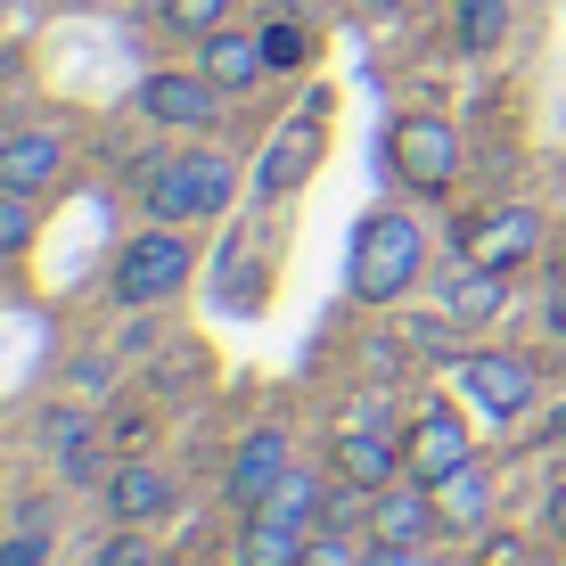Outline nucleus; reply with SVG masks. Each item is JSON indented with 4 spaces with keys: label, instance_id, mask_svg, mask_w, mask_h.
Here are the masks:
<instances>
[{
    "label": "nucleus",
    "instance_id": "1",
    "mask_svg": "<svg viewBox=\"0 0 566 566\" xmlns=\"http://www.w3.org/2000/svg\"><path fill=\"white\" fill-rule=\"evenodd\" d=\"M419 271H427V230L411 222V213H395V206L361 213L354 263H345V287H354L361 304H402V296L419 287Z\"/></svg>",
    "mask_w": 566,
    "mask_h": 566
},
{
    "label": "nucleus",
    "instance_id": "2",
    "mask_svg": "<svg viewBox=\"0 0 566 566\" xmlns=\"http://www.w3.org/2000/svg\"><path fill=\"white\" fill-rule=\"evenodd\" d=\"M230 198H239V156L222 148H181L165 156V165L148 172V213L156 222H206V213H230Z\"/></svg>",
    "mask_w": 566,
    "mask_h": 566
},
{
    "label": "nucleus",
    "instance_id": "3",
    "mask_svg": "<svg viewBox=\"0 0 566 566\" xmlns=\"http://www.w3.org/2000/svg\"><path fill=\"white\" fill-rule=\"evenodd\" d=\"M189 271H198V247H189L181 222H148L140 239H124V255H115V304L148 312L165 296H181Z\"/></svg>",
    "mask_w": 566,
    "mask_h": 566
},
{
    "label": "nucleus",
    "instance_id": "4",
    "mask_svg": "<svg viewBox=\"0 0 566 566\" xmlns=\"http://www.w3.org/2000/svg\"><path fill=\"white\" fill-rule=\"evenodd\" d=\"M386 156H395V181L419 189V198H443V189L460 181V132L443 124V115H395Z\"/></svg>",
    "mask_w": 566,
    "mask_h": 566
},
{
    "label": "nucleus",
    "instance_id": "5",
    "mask_svg": "<svg viewBox=\"0 0 566 566\" xmlns=\"http://www.w3.org/2000/svg\"><path fill=\"white\" fill-rule=\"evenodd\" d=\"M222 99H230V91L213 83L206 66H156L140 83V115L165 124V132H213V124H222Z\"/></svg>",
    "mask_w": 566,
    "mask_h": 566
},
{
    "label": "nucleus",
    "instance_id": "6",
    "mask_svg": "<svg viewBox=\"0 0 566 566\" xmlns=\"http://www.w3.org/2000/svg\"><path fill=\"white\" fill-rule=\"evenodd\" d=\"M452 378H460L468 411L493 419V427H510V419L534 411V369H525L517 354H460V361H452Z\"/></svg>",
    "mask_w": 566,
    "mask_h": 566
},
{
    "label": "nucleus",
    "instance_id": "7",
    "mask_svg": "<svg viewBox=\"0 0 566 566\" xmlns=\"http://www.w3.org/2000/svg\"><path fill=\"white\" fill-rule=\"evenodd\" d=\"M296 468V443H287V427H247L239 443H230V468H222V501L230 510H263L271 484Z\"/></svg>",
    "mask_w": 566,
    "mask_h": 566
},
{
    "label": "nucleus",
    "instance_id": "8",
    "mask_svg": "<svg viewBox=\"0 0 566 566\" xmlns=\"http://www.w3.org/2000/svg\"><path fill=\"white\" fill-rule=\"evenodd\" d=\"M402 460H411L419 484H443V476H460V468L476 460V427H468L452 402H427V419L402 436Z\"/></svg>",
    "mask_w": 566,
    "mask_h": 566
},
{
    "label": "nucleus",
    "instance_id": "9",
    "mask_svg": "<svg viewBox=\"0 0 566 566\" xmlns=\"http://www.w3.org/2000/svg\"><path fill=\"white\" fill-rule=\"evenodd\" d=\"M542 255V213L534 206H493L476 230H468V263H493V271H517Z\"/></svg>",
    "mask_w": 566,
    "mask_h": 566
},
{
    "label": "nucleus",
    "instance_id": "10",
    "mask_svg": "<svg viewBox=\"0 0 566 566\" xmlns=\"http://www.w3.org/2000/svg\"><path fill=\"white\" fill-rule=\"evenodd\" d=\"M369 534H378V542H436V534H443V501H436V484L395 476V484L378 493V510H369Z\"/></svg>",
    "mask_w": 566,
    "mask_h": 566
},
{
    "label": "nucleus",
    "instance_id": "11",
    "mask_svg": "<svg viewBox=\"0 0 566 566\" xmlns=\"http://www.w3.org/2000/svg\"><path fill=\"white\" fill-rule=\"evenodd\" d=\"M66 172V140H57L50 124H25L0 140V189H17V198H42V189Z\"/></svg>",
    "mask_w": 566,
    "mask_h": 566
},
{
    "label": "nucleus",
    "instance_id": "12",
    "mask_svg": "<svg viewBox=\"0 0 566 566\" xmlns=\"http://www.w3.org/2000/svg\"><path fill=\"white\" fill-rule=\"evenodd\" d=\"M107 517H115V525H156V517H172V476H165L156 460L107 468Z\"/></svg>",
    "mask_w": 566,
    "mask_h": 566
},
{
    "label": "nucleus",
    "instance_id": "13",
    "mask_svg": "<svg viewBox=\"0 0 566 566\" xmlns=\"http://www.w3.org/2000/svg\"><path fill=\"white\" fill-rule=\"evenodd\" d=\"M337 476H354V484H369V493H386L395 476H411V460H402V443L386 436L378 419H361V427H345V436H337Z\"/></svg>",
    "mask_w": 566,
    "mask_h": 566
},
{
    "label": "nucleus",
    "instance_id": "14",
    "mask_svg": "<svg viewBox=\"0 0 566 566\" xmlns=\"http://www.w3.org/2000/svg\"><path fill=\"white\" fill-rule=\"evenodd\" d=\"M443 312H452L460 328H493L501 312H510V271H493V263H460L452 280H443Z\"/></svg>",
    "mask_w": 566,
    "mask_h": 566
},
{
    "label": "nucleus",
    "instance_id": "15",
    "mask_svg": "<svg viewBox=\"0 0 566 566\" xmlns=\"http://www.w3.org/2000/svg\"><path fill=\"white\" fill-rule=\"evenodd\" d=\"M198 66L222 91H255L263 74H271V57H263V33H230L222 25V33H206V42H198Z\"/></svg>",
    "mask_w": 566,
    "mask_h": 566
},
{
    "label": "nucleus",
    "instance_id": "16",
    "mask_svg": "<svg viewBox=\"0 0 566 566\" xmlns=\"http://www.w3.org/2000/svg\"><path fill=\"white\" fill-rule=\"evenodd\" d=\"M50 443L66 484H99V419L91 411H50Z\"/></svg>",
    "mask_w": 566,
    "mask_h": 566
},
{
    "label": "nucleus",
    "instance_id": "17",
    "mask_svg": "<svg viewBox=\"0 0 566 566\" xmlns=\"http://www.w3.org/2000/svg\"><path fill=\"white\" fill-rule=\"evenodd\" d=\"M436 501H443V534H476L484 510H493V468L468 460L460 476H443V484H436Z\"/></svg>",
    "mask_w": 566,
    "mask_h": 566
},
{
    "label": "nucleus",
    "instance_id": "18",
    "mask_svg": "<svg viewBox=\"0 0 566 566\" xmlns=\"http://www.w3.org/2000/svg\"><path fill=\"white\" fill-rule=\"evenodd\" d=\"M304 542H312V525H280L255 510L239 525V566H304Z\"/></svg>",
    "mask_w": 566,
    "mask_h": 566
},
{
    "label": "nucleus",
    "instance_id": "19",
    "mask_svg": "<svg viewBox=\"0 0 566 566\" xmlns=\"http://www.w3.org/2000/svg\"><path fill=\"white\" fill-rule=\"evenodd\" d=\"M321 493H328V484L312 476V468H287V476L271 484L263 517H280V525H312V534H321ZM247 517H255V510H247Z\"/></svg>",
    "mask_w": 566,
    "mask_h": 566
},
{
    "label": "nucleus",
    "instance_id": "20",
    "mask_svg": "<svg viewBox=\"0 0 566 566\" xmlns=\"http://www.w3.org/2000/svg\"><path fill=\"white\" fill-rule=\"evenodd\" d=\"M304 156H312V124H280V140H271L263 172H255V198H287V181L304 172Z\"/></svg>",
    "mask_w": 566,
    "mask_h": 566
},
{
    "label": "nucleus",
    "instance_id": "21",
    "mask_svg": "<svg viewBox=\"0 0 566 566\" xmlns=\"http://www.w3.org/2000/svg\"><path fill=\"white\" fill-rule=\"evenodd\" d=\"M510 17H517V0H460V50L493 57L510 42Z\"/></svg>",
    "mask_w": 566,
    "mask_h": 566
},
{
    "label": "nucleus",
    "instance_id": "22",
    "mask_svg": "<svg viewBox=\"0 0 566 566\" xmlns=\"http://www.w3.org/2000/svg\"><path fill=\"white\" fill-rule=\"evenodd\" d=\"M165 25H172V33H198V42H206V33L230 25V0H165Z\"/></svg>",
    "mask_w": 566,
    "mask_h": 566
},
{
    "label": "nucleus",
    "instance_id": "23",
    "mask_svg": "<svg viewBox=\"0 0 566 566\" xmlns=\"http://www.w3.org/2000/svg\"><path fill=\"white\" fill-rule=\"evenodd\" d=\"M263 57H271V74H280V66H304V57H312V33L296 25V17H271V25H263Z\"/></svg>",
    "mask_w": 566,
    "mask_h": 566
},
{
    "label": "nucleus",
    "instance_id": "24",
    "mask_svg": "<svg viewBox=\"0 0 566 566\" xmlns=\"http://www.w3.org/2000/svg\"><path fill=\"white\" fill-rule=\"evenodd\" d=\"M25 247H33V198L0 189V255H25Z\"/></svg>",
    "mask_w": 566,
    "mask_h": 566
},
{
    "label": "nucleus",
    "instance_id": "25",
    "mask_svg": "<svg viewBox=\"0 0 566 566\" xmlns=\"http://www.w3.org/2000/svg\"><path fill=\"white\" fill-rule=\"evenodd\" d=\"M91 566H156V551H148V525H115V534L99 542V558Z\"/></svg>",
    "mask_w": 566,
    "mask_h": 566
},
{
    "label": "nucleus",
    "instance_id": "26",
    "mask_svg": "<svg viewBox=\"0 0 566 566\" xmlns=\"http://www.w3.org/2000/svg\"><path fill=\"white\" fill-rule=\"evenodd\" d=\"M369 558V542H354V534H312L304 542V566H361Z\"/></svg>",
    "mask_w": 566,
    "mask_h": 566
},
{
    "label": "nucleus",
    "instance_id": "27",
    "mask_svg": "<svg viewBox=\"0 0 566 566\" xmlns=\"http://www.w3.org/2000/svg\"><path fill=\"white\" fill-rule=\"evenodd\" d=\"M0 566H50V525H17L0 542Z\"/></svg>",
    "mask_w": 566,
    "mask_h": 566
},
{
    "label": "nucleus",
    "instance_id": "28",
    "mask_svg": "<svg viewBox=\"0 0 566 566\" xmlns=\"http://www.w3.org/2000/svg\"><path fill=\"white\" fill-rule=\"evenodd\" d=\"M361 566H436V558H427V542H369Z\"/></svg>",
    "mask_w": 566,
    "mask_h": 566
},
{
    "label": "nucleus",
    "instance_id": "29",
    "mask_svg": "<svg viewBox=\"0 0 566 566\" xmlns=\"http://www.w3.org/2000/svg\"><path fill=\"white\" fill-rule=\"evenodd\" d=\"M542 534H551L558 551H566V476L551 484V501H542Z\"/></svg>",
    "mask_w": 566,
    "mask_h": 566
},
{
    "label": "nucleus",
    "instance_id": "30",
    "mask_svg": "<svg viewBox=\"0 0 566 566\" xmlns=\"http://www.w3.org/2000/svg\"><path fill=\"white\" fill-rule=\"evenodd\" d=\"M542 321H551V337H558V345H566V280H558V287H551V304H542Z\"/></svg>",
    "mask_w": 566,
    "mask_h": 566
},
{
    "label": "nucleus",
    "instance_id": "31",
    "mask_svg": "<svg viewBox=\"0 0 566 566\" xmlns=\"http://www.w3.org/2000/svg\"><path fill=\"white\" fill-rule=\"evenodd\" d=\"M476 566H525V551H517V542H493V551H484Z\"/></svg>",
    "mask_w": 566,
    "mask_h": 566
},
{
    "label": "nucleus",
    "instance_id": "32",
    "mask_svg": "<svg viewBox=\"0 0 566 566\" xmlns=\"http://www.w3.org/2000/svg\"><path fill=\"white\" fill-rule=\"evenodd\" d=\"M361 9H402V0H361Z\"/></svg>",
    "mask_w": 566,
    "mask_h": 566
},
{
    "label": "nucleus",
    "instance_id": "33",
    "mask_svg": "<svg viewBox=\"0 0 566 566\" xmlns=\"http://www.w3.org/2000/svg\"><path fill=\"white\" fill-rule=\"evenodd\" d=\"M551 436H566V411H558V419H551Z\"/></svg>",
    "mask_w": 566,
    "mask_h": 566
},
{
    "label": "nucleus",
    "instance_id": "34",
    "mask_svg": "<svg viewBox=\"0 0 566 566\" xmlns=\"http://www.w3.org/2000/svg\"><path fill=\"white\" fill-rule=\"evenodd\" d=\"M558 271H566V263H558Z\"/></svg>",
    "mask_w": 566,
    "mask_h": 566
}]
</instances>
